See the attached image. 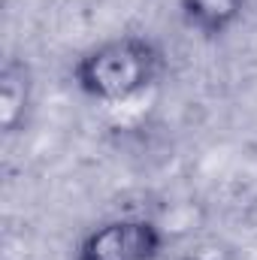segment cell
Returning a JSON list of instances; mask_svg holds the SVG:
<instances>
[{
  "instance_id": "cell-4",
  "label": "cell",
  "mask_w": 257,
  "mask_h": 260,
  "mask_svg": "<svg viewBox=\"0 0 257 260\" xmlns=\"http://www.w3.org/2000/svg\"><path fill=\"white\" fill-rule=\"evenodd\" d=\"M27 106H30V73L18 61H6L0 73V124L6 133H15L24 124Z\"/></svg>"
},
{
  "instance_id": "cell-2",
  "label": "cell",
  "mask_w": 257,
  "mask_h": 260,
  "mask_svg": "<svg viewBox=\"0 0 257 260\" xmlns=\"http://www.w3.org/2000/svg\"><path fill=\"white\" fill-rule=\"evenodd\" d=\"M164 233L151 218H112L94 227L76 248V260H157Z\"/></svg>"
},
{
  "instance_id": "cell-1",
  "label": "cell",
  "mask_w": 257,
  "mask_h": 260,
  "mask_svg": "<svg viewBox=\"0 0 257 260\" xmlns=\"http://www.w3.org/2000/svg\"><path fill=\"white\" fill-rule=\"evenodd\" d=\"M164 67V49L154 40L121 34L82 52L73 64V82L91 100L127 103L157 85Z\"/></svg>"
},
{
  "instance_id": "cell-3",
  "label": "cell",
  "mask_w": 257,
  "mask_h": 260,
  "mask_svg": "<svg viewBox=\"0 0 257 260\" xmlns=\"http://www.w3.org/2000/svg\"><path fill=\"white\" fill-rule=\"evenodd\" d=\"M248 0H179L182 21L200 37H224L245 15Z\"/></svg>"
}]
</instances>
